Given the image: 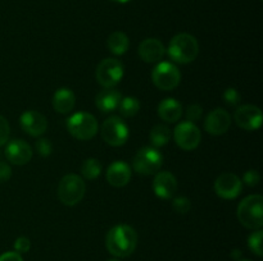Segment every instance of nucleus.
I'll return each instance as SVG.
<instances>
[{"mask_svg": "<svg viewBox=\"0 0 263 261\" xmlns=\"http://www.w3.org/2000/svg\"><path fill=\"white\" fill-rule=\"evenodd\" d=\"M31 248V242L27 237H20L14 242V250L18 253L28 252Z\"/></svg>", "mask_w": 263, "mask_h": 261, "instance_id": "nucleus-33", "label": "nucleus"}, {"mask_svg": "<svg viewBox=\"0 0 263 261\" xmlns=\"http://www.w3.org/2000/svg\"><path fill=\"white\" fill-rule=\"evenodd\" d=\"M67 128L74 138L87 141L98 133V122L92 114L80 112L67 119Z\"/></svg>", "mask_w": 263, "mask_h": 261, "instance_id": "nucleus-5", "label": "nucleus"}, {"mask_svg": "<svg viewBox=\"0 0 263 261\" xmlns=\"http://www.w3.org/2000/svg\"><path fill=\"white\" fill-rule=\"evenodd\" d=\"M123 64L118 59L107 58L97 68V81L104 89H112L121 82L123 77Z\"/></svg>", "mask_w": 263, "mask_h": 261, "instance_id": "nucleus-9", "label": "nucleus"}, {"mask_svg": "<svg viewBox=\"0 0 263 261\" xmlns=\"http://www.w3.org/2000/svg\"><path fill=\"white\" fill-rule=\"evenodd\" d=\"M231 125V117L226 110L217 107L207 115L204 120V129L210 135L221 136L229 130Z\"/></svg>", "mask_w": 263, "mask_h": 261, "instance_id": "nucleus-14", "label": "nucleus"}, {"mask_svg": "<svg viewBox=\"0 0 263 261\" xmlns=\"http://www.w3.org/2000/svg\"><path fill=\"white\" fill-rule=\"evenodd\" d=\"M153 191L159 199H171L177 191V181L174 174L170 173V171L157 173L153 181Z\"/></svg>", "mask_w": 263, "mask_h": 261, "instance_id": "nucleus-16", "label": "nucleus"}, {"mask_svg": "<svg viewBox=\"0 0 263 261\" xmlns=\"http://www.w3.org/2000/svg\"><path fill=\"white\" fill-rule=\"evenodd\" d=\"M138 233L127 224L115 225L105 237V247L115 257H127L135 251Z\"/></svg>", "mask_w": 263, "mask_h": 261, "instance_id": "nucleus-1", "label": "nucleus"}, {"mask_svg": "<svg viewBox=\"0 0 263 261\" xmlns=\"http://www.w3.org/2000/svg\"><path fill=\"white\" fill-rule=\"evenodd\" d=\"M100 173H102V164L98 159L89 158L82 163L81 174L84 178L92 181V179H97L100 176Z\"/></svg>", "mask_w": 263, "mask_h": 261, "instance_id": "nucleus-25", "label": "nucleus"}, {"mask_svg": "<svg viewBox=\"0 0 263 261\" xmlns=\"http://www.w3.org/2000/svg\"><path fill=\"white\" fill-rule=\"evenodd\" d=\"M0 261H23L21 253L15 252V251H9V252H4L0 255Z\"/></svg>", "mask_w": 263, "mask_h": 261, "instance_id": "nucleus-35", "label": "nucleus"}, {"mask_svg": "<svg viewBox=\"0 0 263 261\" xmlns=\"http://www.w3.org/2000/svg\"><path fill=\"white\" fill-rule=\"evenodd\" d=\"M100 133H102L103 140L108 145L115 146V147L125 145L128 135H130L127 124L123 122L122 118L117 117V115H113V117H109L104 120Z\"/></svg>", "mask_w": 263, "mask_h": 261, "instance_id": "nucleus-8", "label": "nucleus"}, {"mask_svg": "<svg viewBox=\"0 0 263 261\" xmlns=\"http://www.w3.org/2000/svg\"><path fill=\"white\" fill-rule=\"evenodd\" d=\"M117 109L122 117L131 118L138 114V112L140 110V101L134 96L122 97Z\"/></svg>", "mask_w": 263, "mask_h": 261, "instance_id": "nucleus-24", "label": "nucleus"}, {"mask_svg": "<svg viewBox=\"0 0 263 261\" xmlns=\"http://www.w3.org/2000/svg\"><path fill=\"white\" fill-rule=\"evenodd\" d=\"M107 45L110 53H113L115 55H122V54H125L128 50L130 40H128L126 33L121 32V31H116V32H113L108 37Z\"/></svg>", "mask_w": 263, "mask_h": 261, "instance_id": "nucleus-22", "label": "nucleus"}, {"mask_svg": "<svg viewBox=\"0 0 263 261\" xmlns=\"http://www.w3.org/2000/svg\"><path fill=\"white\" fill-rule=\"evenodd\" d=\"M235 123L246 130H256L262 125V112L256 105H241L234 114Z\"/></svg>", "mask_w": 263, "mask_h": 261, "instance_id": "nucleus-11", "label": "nucleus"}, {"mask_svg": "<svg viewBox=\"0 0 263 261\" xmlns=\"http://www.w3.org/2000/svg\"><path fill=\"white\" fill-rule=\"evenodd\" d=\"M172 207H174V210L177 214H186L190 210V207H192V202H190L187 197H176L174 202H172Z\"/></svg>", "mask_w": 263, "mask_h": 261, "instance_id": "nucleus-27", "label": "nucleus"}, {"mask_svg": "<svg viewBox=\"0 0 263 261\" xmlns=\"http://www.w3.org/2000/svg\"><path fill=\"white\" fill-rule=\"evenodd\" d=\"M174 138L179 147L185 151H192L199 146L202 133L194 123L186 120V122H181L176 125L174 130Z\"/></svg>", "mask_w": 263, "mask_h": 261, "instance_id": "nucleus-10", "label": "nucleus"}, {"mask_svg": "<svg viewBox=\"0 0 263 261\" xmlns=\"http://www.w3.org/2000/svg\"><path fill=\"white\" fill-rule=\"evenodd\" d=\"M238 219L248 229H261L263 225V197L251 194L238 206Z\"/></svg>", "mask_w": 263, "mask_h": 261, "instance_id": "nucleus-3", "label": "nucleus"}, {"mask_svg": "<svg viewBox=\"0 0 263 261\" xmlns=\"http://www.w3.org/2000/svg\"><path fill=\"white\" fill-rule=\"evenodd\" d=\"M262 238H263V232L261 229H257L256 232L252 233L248 238V246L251 248V251L253 253H256L257 256L263 255V248H262Z\"/></svg>", "mask_w": 263, "mask_h": 261, "instance_id": "nucleus-26", "label": "nucleus"}, {"mask_svg": "<svg viewBox=\"0 0 263 261\" xmlns=\"http://www.w3.org/2000/svg\"><path fill=\"white\" fill-rule=\"evenodd\" d=\"M163 164V155L156 147H143L136 153L133 160V168L143 176L156 174Z\"/></svg>", "mask_w": 263, "mask_h": 261, "instance_id": "nucleus-6", "label": "nucleus"}, {"mask_svg": "<svg viewBox=\"0 0 263 261\" xmlns=\"http://www.w3.org/2000/svg\"><path fill=\"white\" fill-rule=\"evenodd\" d=\"M12 176V169L4 161H0V182H7Z\"/></svg>", "mask_w": 263, "mask_h": 261, "instance_id": "nucleus-34", "label": "nucleus"}, {"mask_svg": "<svg viewBox=\"0 0 263 261\" xmlns=\"http://www.w3.org/2000/svg\"><path fill=\"white\" fill-rule=\"evenodd\" d=\"M241 261H248V260H241Z\"/></svg>", "mask_w": 263, "mask_h": 261, "instance_id": "nucleus-38", "label": "nucleus"}, {"mask_svg": "<svg viewBox=\"0 0 263 261\" xmlns=\"http://www.w3.org/2000/svg\"><path fill=\"white\" fill-rule=\"evenodd\" d=\"M223 99H225V102L228 105H230V106H236V105L240 102V94L238 92V90L235 89H228L225 90V92H223Z\"/></svg>", "mask_w": 263, "mask_h": 261, "instance_id": "nucleus-29", "label": "nucleus"}, {"mask_svg": "<svg viewBox=\"0 0 263 261\" xmlns=\"http://www.w3.org/2000/svg\"><path fill=\"white\" fill-rule=\"evenodd\" d=\"M108 183L113 187H123L130 182L131 168L127 163L122 160H117L110 164L105 174Z\"/></svg>", "mask_w": 263, "mask_h": 261, "instance_id": "nucleus-18", "label": "nucleus"}, {"mask_svg": "<svg viewBox=\"0 0 263 261\" xmlns=\"http://www.w3.org/2000/svg\"><path fill=\"white\" fill-rule=\"evenodd\" d=\"M153 83L163 91H171L179 86L181 81V73L175 64L170 61H161L154 67L152 72Z\"/></svg>", "mask_w": 263, "mask_h": 261, "instance_id": "nucleus-7", "label": "nucleus"}, {"mask_svg": "<svg viewBox=\"0 0 263 261\" xmlns=\"http://www.w3.org/2000/svg\"><path fill=\"white\" fill-rule=\"evenodd\" d=\"M53 107L57 113L67 114L71 112L76 104V96L69 89H59L57 90L53 96Z\"/></svg>", "mask_w": 263, "mask_h": 261, "instance_id": "nucleus-21", "label": "nucleus"}, {"mask_svg": "<svg viewBox=\"0 0 263 261\" xmlns=\"http://www.w3.org/2000/svg\"><path fill=\"white\" fill-rule=\"evenodd\" d=\"M149 138H151V143L153 145V147H162L171 140V129L167 125L157 124L152 128Z\"/></svg>", "mask_w": 263, "mask_h": 261, "instance_id": "nucleus-23", "label": "nucleus"}, {"mask_svg": "<svg viewBox=\"0 0 263 261\" xmlns=\"http://www.w3.org/2000/svg\"><path fill=\"white\" fill-rule=\"evenodd\" d=\"M241 188H243V182L236 174L233 173L221 174L215 182V191L221 199H236L240 194Z\"/></svg>", "mask_w": 263, "mask_h": 261, "instance_id": "nucleus-12", "label": "nucleus"}, {"mask_svg": "<svg viewBox=\"0 0 263 261\" xmlns=\"http://www.w3.org/2000/svg\"><path fill=\"white\" fill-rule=\"evenodd\" d=\"M122 95L116 89H104L95 97V105L103 113H110L117 110Z\"/></svg>", "mask_w": 263, "mask_h": 261, "instance_id": "nucleus-19", "label": "nucleus"}, {"mask_svg": "<svg viewBox=\"0 0 263 261\" xmlns=\"http://www.w3.org/2000/svg\"><path fill=\"white\" fill-rule=\"evenodd\" d=\"M112 2H115V3H120V4H125V3L131 2V0H112Z\"/></svg>", "mask_w": 263, "mask_h": 261, "instance_id": "nucleus-36", "label": "nucleus"}, {"mask_svg": "<svg viewBox=\"0 0 263 261\" xmlns=\"http://www.w3.org/2000/svg\"><path fill=\"white\" fill-rule=\"evenodd\" d=\"M166 54V48L158 38H145L139 45V55L145 63H158Z\"/></svg>", "mask_w": 263, "mask_h": 261, "instance_id": "nucleus-17", "label": "nucleus"}, {"mask_svg": "<svg viewBox=\"0 0 263 261\" xmlns=\"http://www.w3.org/2000/svg\"><path fill=\"white\" fill-rule=\"evenodd\" d=\"M35 147L43 158L49 156L51 154V151H53V145H51V142L48 138H40V140H37Z\"/></svg>", "mask_w": 263, "mask_h": 261, "instance_id": "nucleus-28", "label": "nucleus"}, {"mask_svg": "<svg viewBox=\"0 0 263 261\" xmlns=\"http://www.w3.org/2000/svg\"><path fill=\"white\" fill-rule=\"evenodd\" d=\"M243 181L247 186L256 187L257 184L259 183V181H261V176H259L258 171L252 169V170L246 171V174H244V177H243Z\"/></svg>", "mask_w": 263, "mask_h": 261, "instance_id": "nucleus-32", "label": "nucleus"}, {"mask_svg": "<svg viewBox=\"0 0 263 261\" xmlns=\"http://www.w3.org/2000/svg\"><path fill=\"white\" fill-rule=\"evenodd\" d=\"M203 114V107L198 104H193L187 107V112H186V118H187V122H197V120L200 119Z\"/></svg>", "mask_w": 263, "mask_h": 261, "instance_id": "nucleus-30", "label": "nucleus"}, {"mask_svg": "<svg viewBox=\"0 0 263 261\" xmlns=\"http://www.w3.org/2000/svg\"><path fill=\"white\" fill-rule=\"evenodd\" d=\"M86 184L77 174H67L58 184V199L66 206H74L85 196Z\"/></svg>", "mask_w": 263, "mask_h": 261, "instance_id": "nucleus-4", "label": "nucleus"}, {"mask_svg": "<svg viewBox=\"0 0 263 261\" xmlns=\"http://www.w3.org/2000/svg\"><path fill=\"white\" fill-rule=\"evenodd\" d=\"M20 123L22 129L32 137H39V136L44 135L48 128L46 118L36 110H27L23 113L20 118Z\"/></svg>", "mask_w": 263, "mask_h": 261, "instance_id": "nucleus-13", "label": "nucleus"}, {"mask_svg": "<svg viewBox=\"0 0 263 261\" xmlns=\"http://www.w3.org/2000/svg\"><path fill=\"white\" fill-rule=\"evenodd\" d=\"M108 261H121V260H118V258H110V260H108Z\"/></svg>", "mask_w": 263, "mask_h": 261, "instance_id": "nucleus-37", "label": "nucleus"}, {"mask_svg": "<svg viewBox=\"0 0 263 261\" xmlns=\"http://www.w3.org/2000/svg\"><path fill=\"white\" fill-rule=\"evenodd\" d=\"M5 156L14 165H25L32 158V148L23 140H12L5 147Z\"/></svg>", "mask_w": 263, "mask_h": 261, "instance_id": "nucleus-15", "label": "nucleus"}, {"mask_svg": "<svg viewBox=\"0 0 263 261\" xmlns=\"http://www.w3.org/2000/svg\"><path fill=\"white\" fill-rule=\"evenodd\" d=\"M158 115L167 123H176L182 115V105L176 99H164L158 105Z\"/></svg>", "mask_w": 263, "mask_h": 261, "instance_id": "nucleus-20", "label": "nucleus"}, {"mask_svg": "<svg viewBox=\"0 0 263 261\" xmlns=\"http://www.w3.org/2000/svg\"><path fill=\"white\" fill-rule=\"evenodd\" d=\"M199 53V44L194 36L189 33H179L170 42L167 54L174 61L187 64L195 60Z\"/></svg>", "mask_w": 263, "mask_h": 261, "instance_id": "nucleus-2", "label": "nucleus"}, {"mask_svg": "<svg viewBox=\"0 0 263 261\" xmlns=\"http://www.w3.org/2000/svg\"><path fill=\"white\" fill-rule=\"evenodd\" d=\"M9 133H10L9 123H8V120L5 119L4 117L0 115V147L7 143L8 138H9Z\"/></svg>", "mask_w": 263, "mask_h": 261, "instance_id": "nucleus-31", "label": "nucleus"}]
</instances>
